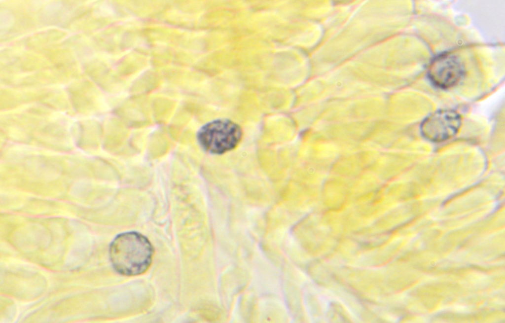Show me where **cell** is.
Segmentation results:
<instances>
[{
  "label": "cell",
  "instance_id": "obj_1",
  "mask_svg": "<svg viewBox=\"0 0 505 323\" xmlns=\"http://www.w3.org/2000/svg\"><path fill=\"white\" fill-rule=\"evenodd\" d=\"M110 259L114 270L125 276H136L149 267L154 253L153 247L144 235L135 231L117 235L111 243Z\"/></svg>",
  "mask_w": 505,
  "mask_h": 323
},
{
  "label": "cell",
  "instance_id": "obj_2",
  "mask_svg": "<svg viewBox=\"0 0 505 323\" xmlns=\"http://www.w3.org/2000/svg\"><path fill=\"white\" fill-rule=\"evenodd\" d=\"M243 135L241 127L228 119L221 118L207 123L197 134V140L206 152L221 155L236 148Z\"/></svg>",
  "mask_w": 505,
  "mask_h": 323
},
{
  "label": "cell",
  "instance_id": "obj_3",
  "mask_svg": "<svg viewBox=\"0 0 505 323\" xmlns=\"http://www.w3.org/2000/svg\"><path fill=\"white\" fill-rule=\"evenodd\" d=\"M461 125V118L456 111L442 109L431 114L423 121L421 131L427 140L440 142L455 136Z\"/></svg>",
  "mask_w": 505,
  "mask_h": 323
},
{
  "label": "cell",
  "instance_id": "obj_4",
  "mask_svg": "<svg viewBox=\"0 0 505 323\" xmlns=\"http://www.w3.org/2000/svg\"><path fill=\"white\" fill-rule=\"evenodd\" d=\"M465 73V67L460 59L450 53L438 55L431 62L428 72L432 82L441 88H447L457 84Z\"/></svg>",
  "mask_w": 505,
  "mask_h": 323
}]
</instances>
